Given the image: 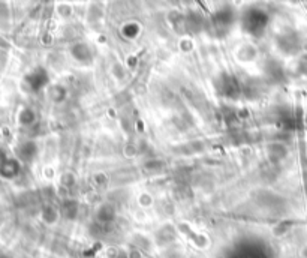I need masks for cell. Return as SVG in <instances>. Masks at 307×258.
Masks as SVG:
<instances>
[{"label":"cell","instance_id":"1","mask_svg":"<svg viewBox=\"0 0 307 258\" xmlns=\"http://www.w3.org/2000/svg\"><path fill=\"white\" fill-rule=\"evenodd\" d=\"M266 24H267V17L261 11H249L243 20V27L252 35H260L261 32H264Z\"/></svg>","mask_w":307,"mask_h":258}]
</instances>
